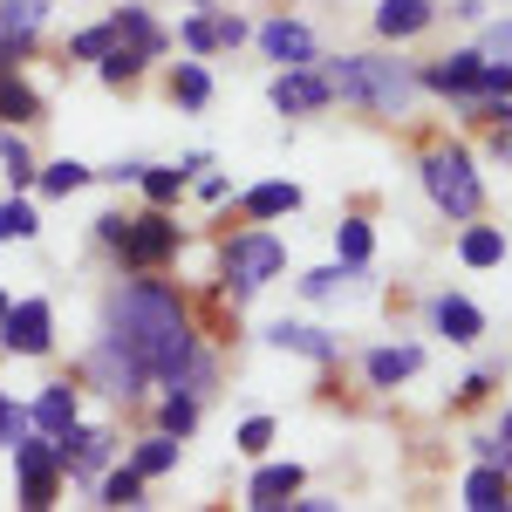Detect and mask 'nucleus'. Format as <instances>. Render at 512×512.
<instances>
[{
    "instance_id": "obj_1",
    "label": "nucleus",
    "mask_w": 512,
    "mask_h": 512,
    "mask_svg": "<svg viewBox=\"0 0 512 512\" xmlns=\"http://www.w3.org/2000/svg\"><path fill=\"white\" fill-rule=\"evenodd\" d=\"M103 335L144 369V383H171V369L198 349L192 315H185L178 287H164V280H123L117 294H110Z\"/></svg>"
},
{
    "instance_id": "obj_2",
    "label": "nucleus",
    "mask_w": 512,
    "mask_h": 512,
    "mask_svg": "<svg viewBox=\"0 0 512 512\" xmlns=\"http://www.w3.org/2000/svg\"><path fill=\"white\" fill-rule=\"evenodd\" d=\"M321 82H328V96H342V103H362V110H376V117H403L410 103H417V76L403 69V62H383V55H335V62H315Z\"/></svg>"
},
{
    "instance_id": "obj_3",
    "label": "nucleus",
    "mask_w": 512,
    "mask_h": 512,
    "mask_svg": "<svg viewBox=\"0 0 512 512\" xmlns=\"http://www.w3.org/2000/svg\"><path fill=\"white\" fill-rule=\"evenodd\" d=\"M424 192H431V205L451 212V219H478V205H485V185H478L472 158H465L458 144L424 151Z\"/></svg>"
},
{
    "instance_id": "obj_4",
    "label": "nucleus",
    "mask_w": 512,
    "mask_h": 512,
    "mask_svg": "<svg viewBox=\"0 0 512 512\" xmlns=\"http://www.w3.org/2000/svg\"><path fill=\"white\" fill-rule=\"evenodd\" d=\"M280 267H287V253H280L274 233H239L233 246H226V260H219V287H226L233 301H246V294H260Z\"/></svg>"
},
{
    "instance_id": "obj_5",
    "label": "nucleus",
    "mask_w": 512,
    "mask_h": 512,
    "mask_svg": "<svg viewBox=\"0 0 512 512\" xmlns=\"http://www.w3.org/2000/svg\"><path fill=\"white\" fill-rule=\"evenodd\" d=\"M117 253H123V267H130V274H151V267H164V260L178 253V226L164 219V205H158V212H144V219H130V226H123Z\"/></svg>"
},
{
    "instance_id": "obj_6",
    "label": "nucleus",
    "mask_w": 512,
    "mask_h": 512,
    "mask_svg": "<svg viewBox=\"0 0 512 512\" xmlns=\"http://www.w3.org/2000/svg\"><path fill=\"white\" fill-rule=\"evenodd\" d=\"M7 451H14V465H21V506H55V485H62V465H55V444H48V431L41 437H14V444H7Z\"/></svg>"
},
{
    "instance_id": "obj_7",
    "label": "nucleus",
    "mask_w": 512,
    "mask_h": 512,
    "mask_svg": "<svg viewBox=\"0 0 512 512\" xmlns=\"http://www.w3.org/2000/svg\"><path fill=\"white\" fill-rule=\"evenodd\" d=\"M48 342H55V308H48V301H7V315H0V349L48 355Z\"/></svg>"
},
{
    "instance_id": "obj_8",
    "label": "nucleus",
    "mask_w": 512,
    "mask_h": 512,
    "mask_svg": "<svg viewBox=\"0 0 512 512\" xmlns=\"http://www.w3.org/2000/svg\"><path fill=\"white\" fill-rule=\"evenodd\" d=\"M48 444H55V465H62L69 478H96L103 465H110V444H117V437H110V431H82V424H69V431H55Z\"/></svg>"
},
{
    "instance_id": "obj_9",
    "label": "nucleus",
    "mask_w": 512,
    "mask_h": 512,
    "mask_svg": "<svg viewBox=\"0 0 512 512\" xmlns=\"http://www.w3.org/2000/svg\"><path fill=\"white\" fill-rule=\"evenodd\" d=\"M335 96H328V82H321L315 62H301V69H280L274 76V110L280 117H315V110H328Z\"/></svg>"
},
{
    "instance_id": "obj_10",
    "label": "nucleus",
    "mask_w": 512,
    "mask_h": 512,
    "mask_svg": "<svg viewBox=\"0 0 512 512\" xmlns=\"http://www.w3.org/2000/svg\"><path fill=\"white\" fill-rule=\"evenodd\" d=\"M89 383H96L103 396H117V403H130V396L144 390V369H137V362H130L110 335H103V342L89 349Z\"/></svg>"
},
{
    "instance_id": "obj_11",
    "label": "nucleus",
    "mask_w": 512,
    "mask_h": 512,
    "mask_svg": "<svg viewBox=\"0 0 512 512\" xmlns=\"http://www.w3.org/2000/svg\"><path fill=\"white\" fill-rule=\"evenodd\" d=\"M41 14H48V0H0V69H14L35 48Z\"/></svg>"
},
{
    "instance_id": "obj_12",
    "label": "nucleus",
    "mask_w": 512,
    "mask_h": 512,
    "mask_svg": "<svg viewBox=\"0 0 512 512\" xmlns=\"http://www.w3.org/2000/svg\"><path fill=\"white\" fill-rule=\"evenodd\" d=\"M478 62H485V55H478V48H465V55H444V62H431L417 82H424V89H437V96L472 103V96H478Z\"/></svg>"
},
{
    "instance_id": "obj_13",
    "label": "nucleus",
    "mask_w": 512,
    "mask_h": 512,
    "mask_svg": "<svg viewBox=\"0 0 512 512\" xmlns=\"http://www.w3.org/2000/svg\"><path fill=\"white\" fill-rule=\"evenodd\" d=\"M260 48H267V62H287V69L315 62V35H308L301 21H267V28H260Z\"/></svg>"
},
{
    "instance_id": "obj_14",
    "label": "nucleus",
    "mask_w": 512,
    "mask_h": 512,
    "mask_svg": "<svg viewBox=\"0 0 512 512\" xmlns=\"http://www.w3.org/2000/svg\"><path fill=\"white\" fill-rule=\"evenodd\" d=\"M431 21H437V7H431V0H383V7H376V35H390V41L424 35Z\"/></svg>"
},
{
    "instance_id": "obj_15",
    "label": "nucleus",
    "mask_w": 512,
    "mask_h": 512,
    "mask_svg": "<svg viewBox=\"0 0 512 512\" xmlns=\"http://www.w3.org/2000/svg\"><path fill=\"white\" fill-rule=\"evenodd\" d=\"M294 492H301V465H260V472H253V485H246V506H287V499H294Z\"/></svg>"
},
{
    "instance_id": "obj_16",
    "label": "nucleus",
    "mask_w": 512,
    "mask_h": 512,
    "mask_svg": "<svg viewBox=\"0 0 512 512\" xmlns=\"http://www.w3.org/2000/svg\"><path fill=\"white\" fill-rule=\"evenodd\" d=\"M274 349L308 355V362H335L342 342H335V335H321V328H301V321H274Z\"/></svg>"
},
{
    "instance_id": "obj_17",
    "label": "nucleus",
    "mask_w": 512,
    "mask_h": 512,
    "mask_svg": "<svg viewBox=\"0 0 512 512\" xmlns=\"http://www.w3.org/2000/svg\"><path fill=\"white\" fill-rule=\"evenodd\" d=\"M465 506H472V512L512 506V472H506V465H478V472L465 478Z\"/></svg>"
},
{
    "instance_id": "obj_18",
    "label": "nucleus",
    "mask_w": 512,
    "mask_h": 512,
    "mask_svg": "<svg viewBox=\"0 0 512 512\" xmlns=\"http://www.w3.org/2000/svg\"><path fill=\"white\" fill-rule=\"evenodd\" d=\"M431 321H437V335H451V342H478V335H485V315H478L465 294H444L431 308Z\"/></svg>"
},
{
    "instance_id": "obj_19",
    "label": "nucleus",
    "mask_w": 512,
    "mask_h": 512,
    "mask_svg": "<svg viewBox=\"0 0 512 512\" xmlns=\"http://www.w3.org/2000/svg\"><path fill=\"white\" fill-rule=\"evenodd\" d=\"M28 424H35V431H69V424H76V390H69V383H48V390L35 396V410H28Z\"/></svg>"
},
{
    "instance_id": "obj_20",
    "label": "nucleus",
    "mask_w": 512,
    "mask_h": 512,
    "mask_svg": "<svg viewBox=\"0 0 512 512\" xmlns=\"http://www.w3.org/2000/svg\"><path fill=\"white\" fill-rule=\"evenodd\" d=\"M417 369H424V349H410V342H403V349H376V355H369V383H376V390L410 383Z\"/></svg>"
},
{
    "instance_id": "obj_21",
    "label": "nucleus",
    "mask_w": 512,
    "mask_h": 512,
    "mask_svg": "<svg viewBox=\"0 0 512 512\" xmlns=\"http://www.w3.org/2000/svg\"><path fill=\"white\" fill-rule=\"evenodd\" d=\"M458 260H465V267H499V260H506V233H499V226H465Z\"/></svg>"
},
{
    "instance_id": "obj_22",
    "label": "nucleus",
    "mask_w": 512,
    "mask_h": 512,
    "mask_svg": "<svg viewBox=\"0 0 512 512\" xmlns=\"http://www.w3.org/2000/svg\"><path fill=\"white\" fill-rule=\"evenodd\" d=\"M335 253H342V267H349V274H362V267H369V253H376L369 219H342V226H335Z\"/></svg>"
},
{
    "instance_id": "obj_23",
    "label": "nucleus",
    "mask_w": 512,
    "mask_h": 512,
    "mask_svg": "<svg viewBox=\"0 0 512 512\" xmlns=\"http://www.w3.org/2000/svg\"><path fill=\"white\" fill-rule=\"evenodd\" d=\"M171 103H185V110H205V103H212L205 62H178V69H171Z\"/></svg>"
},
{
    "instance_id": "obj_24",
    "label": "nucleus",
    "mask_w": 512,
    "mask_h": 512,
    "mask_svg": "<svg viewBox=\"0 0 512 512\" xmlns=\"http://www.w3.org/2000/svg\"><path fill=\"white\" fill-rule=\"evenodd\" d=\"M239 205H246V219H280V212L301 205V185H253Z\"/></svg>"
},
{
    "instance_id": "obj_25",
    "label": "nucleus",
    "mask_w": 512,
    "mask_h": 512,
    "mask_svg": "<svg viewBox=\"0 0 512 512\" xmlns=\"http://www.w3.org/2000/svg\"><path fill=\"white\" fill-rule=\"evenodd\" d=\"M0 117H14V123H35L41 117V96L14 76V69H0Z\"/></svg>"
},
{
    "instance_id": "obj_26",
    "label": "nucleus",
    "mask_w": 512,
    "mask_h": 512,
    "mask_svg": "<svg viewBox=\"0 0 512 512\" xmlns=\"http://www.w3.org/2000/svg\"><path fill=\"white\" fill-rule=\"evenodd\" d=\"M89 178H96V171H89V164H76V158H55L48 171H35V185H41L48 198H69V192H82Z\"/></svg>"
},
{
    "instance_id": "obj_27",
    "label": "nucleus",
    "mask_w": 512,
    "mask_h": 512,
    "mask_svg": "<svg viewBox=\"0 0 512 512\" xmlns=\"http://www.w3.org/2000/svg\"><path fill=\"white\" fill-rule=\"evenodd\" d=\"M117 35L130 41V48H144L151 62H158V55H164V35H158V28H151V14H144V7H117Z\"/></svg>"
},
{
    "instance_id": "obj_28",
    "label": "nucleus",
    "mask_w": 512,
    "mask_h": 512,
    "mask_svg": "<svg viewBox=\"0 0 512 512\" xmlns=\"http://www.w3.org/2000/svg\"><path fill=\"white\" fill-rule=\"evenodd\" d=\"M144 62H151V55H144V48H130V41L117 35V48H110V55L96 62V69H103V82H110V89H123V82L144 76Z\"/></svg>"
},
{
    "instance_id": "obj_29",
    "label": "nucleus",
    "mask_w": 512,
    "mask_h": 512,
    "mask_svg": "<svg viewBox=\"0 0 512 512\" xmlns=\"http://www.w3.org/2000/svg\"><path fill=\"white\" fill-rule=\"evenodd\" d=\"M171 465H178V437H171V431H158V437L137 444V472H144V478H164Z\"/></svg>"
},
{
    "instance_id": "obj_30",
    "label": "nucleus",
    "mask_w": 512,
    "mask_h": 512,
    "mask_svg": "<svg viewBox=\"0 0 512 512\" xmlns=\"http://www.w3.org/2000/svg\"><path fill=\"white\" fill-rule=\"evenodd\" d=\"M137 185H144V198H151V205H171V198L192 185V171H185V164H171V171H137Z\"/></svg>"
},
{
    "instance_id": "obj_31",
    "label": "nucleus",
    "mask_w": 512,
    "mask_h": 512,
    "mask_svg": "<svg viewBox=\"0 0 512 512\" xmlns=\"http://www.w3.org/2000/svg\"><path fill=\"white\" fill-rule=\"evenodd\" d=\"M103 506H144V472H137V465L110 472L103 478Z\"/></svg>"
},
{
    "instance_id": "obj_32",
    "label": "nucleus",
    "mask_w": 512,
    "mask_h": 512,
    "mask_svg": "<svg viewBox=\"0 0 512 512\" xmlns=\"http://www.w3.org/2000/svg\"><path fill=\"white\" fill-rule=\"evenodd\" d=\"M158 417H164V431H171V437H192V431H198V396L171 390V396H164V410H158Z\"/></svg>"
},
{
    "instance_id": "obj_33",
    "label": "nucleus",
    "mask_w": 512,
    "mask_h": 512,
    "mask_svg": "<svg viewBox=\"0 0 512 512\" xmlns=\"http://www.w3.org/2000/svg\"><path fill=\"white\" fill-rule=\"evenodd\" d=\"M110 48H117V21H103V28H82V35L69 41V55H76V62H103Z\"/></svg>"
},
{
    "instance_id": "obj_34",
    "label": "nucleus",
    "mask_w": 512,
    "mask_h": 512,
    "mask_svg": "<svg viewBox=\"0 0 512 512\" xmlns=\"http://www.w3.org/2000/svg\"><path fill=\"white\" fill-rule=\"evenodd\" d=\"M0 164H7V185H35V158H28V144L7 137V130H0Z\"/></svg>"
},
{
    "instance_id": "obj_35",
    "label": "nucleus",
    "mask_w": 512,
    "mask_h": 512,
    "mask_svg": "<svg viewBox=\"0 0 512 512\" xmlns=\"http://www.w3.org/2000/svg\"><path fill=\"white\" fill-rule=\"evenodd\" d=\"M35 233H41L35 205H21V198H7V205H0V239H35Z\"/></svg>"
},
{
    "instance_id": "obj_36",
    "label": "nucleus",
    "mask_w": 512,
    "mask_h": 512,
    "mask_svg": "<svg viewBox=\"0 0 512 512\" xmlns=\"http://www.w3.org/2000/svg\"><path fill=\"white\" fill-rule=\"evenodd\" d=\"M178 35H185V48H192V55H212V48H219V28H212V14H192Z\"/></svg>"
},
{
    "instance_id": "obj_37",
    "label": "nucleus",
    "mask_w": 512,
    "mask_h": 512,
    "mask_svg": "<svg viewBox=\"0 0 512 512\" xmlns=\"http://www.w3.org/2000/svg\"><path fill=\"white\" fill-rule=\"evenodd\" d=\"M267 444H274V417H246V424H239V451H246V458H260Z\"/></svg>"
},
{
    "instance_id": "obj_38",
    "label": "nucleus",
    "mask_w": 512,
    "mask_h": 512,
    "mask_svg": "<svg viewBox=\"0 0 512 512\" xmlns=\"http://www.w3.org/2000/svg\"><path fill=\"white\" fill-rule=\"evenodd\" d=\"M342 280H349V267H321V274L301 280V294H308V301H328V294H342Z\"/></svg>"
},
{
    "instance_id": "obj_39",
    "label": "nucleus",
    "mask_w": 512,
    "mask_h": 512,
    "mask_svg": "<svg viewBox=\"0 0 512 512\" xmlns=\"http://www.w3.org/2000/svg\"><path fill=\"white\" fill-rule=\"evenodd\" d=\"M21 431H28V410H21L14 396H0V444H14Z\"/></svg>"
},
{
    "instance_id": "obj_40",
    "label": "nucleus",
    "mask_w": 512,
    "mask_h": 512,
    "mask_svg": "<svg viewBox=\"0 0 512 512\" xmlns=\"http://www.w3.org/2000/svg\"><path fill=\"white\" fill-rule=\"evenodd\" d=\"M472 451H478V465H506V472H512V444H506L499 431H492V437H478Z\"/></svg>"
},
{
    "instance_id": "obj_41",
    "label": "nucleus",
    "mask_w": 512,
    "mask_h": 512,
    "mask_svg": "<svg viewBox=\"0 0 512 512\" xmlns=\"http://www.w3.org/2000/svg\"><path fill=\"white\" fill-rule=\"evenodd\" d=\"M212 28H219V48H239V41L253 35V28H246L239 14H212Z\"/></svg>"
},
{
    "instance_id": "obj_42",
    "label": "nucleus",
    "mask_w": 512,
    "mask_h": 512,
    "mask_svg": "<svg viewBox=\"0 0 512 512\" xmlns=\"http://www.w3.org/2000/svg\"><path fill=\"white\" fill-rule=\"evenodd\" d=\"M478 55H499V62H512V21L485 28V48H478Z\"/></svg>"
},
{
    "instance_id": "obj_43",
    "label": "nucleus",
    "mask_w": 512,
    "mask_h": 512,
    "mask_svg": "<svg viewBox=\"0 0 512 512\" xmlns=\"http://www.w3.org/2000/svg\"><path fill=\"white\" fill-rule=\"evenodd\" d=\"M123 226H130L123 212H103V219H96V239H103V246H117V239H123Z\"/></svg>"
},
{
    "instance_id": "obj_44",
    "label": "nucleus",
    "mask_w": 512,
    "mask_h": 512,
    "mask_svg": "<svg viewBox=\"0 0 512 512\" xmlns=\"http://www.w3.org/2000/svg\"><path fill=\"white\" fill-rule=\"evenodd\" d=\"M485 390H492V369H478V376H465V383H458V403H478Z\"/></svg>"
},
{
    "instance_id": "obj_45",
    "label": "nucleus",
    "mask_w": 512,
    "mask_h": 512,
    "mask_svg": "<svg viewBox=\"0 0 512 512\" xmlns=\"http://www.w3.org/2000/svg\"><path fill=\"white\" fill-rule=\"evenodd\" d=\"M492 151L512 164V123H492Z\"/></svg>"
},
{
    "instance_id": "obj_46",
    "label": "nucleus",
    "mask_w": 512,
    "mask_h": 512,
    "mask_svg": "<svg viewBox=\"0 0 512 512\" xmlns=\"http://www.w3.org/2000/svg\"><path fill=\"white\" fill-rule=\"evenodd\" d=\"M499 437H506V444H512V410H506V417H499Z\"/></svg>"
},
{
    "instance_id": "obj_47",
    "label": "nucleus",
    "mask_w": 512,
    "mask_h": 512,
    "mask_svg": "<svg viewBox=\"0 0 512 512\" xmlns=\"http://www.w3.org/2000/svg\"><path fill=\"white\" fill-rule=\"evenodd\" d=\"M0 315H7V294H0Z\"/></svg>"
},
{
    "instance_id": "obj_48",
    "label": "nucleus",
    "mask_w": 512,
    "mask_h": 512,
    "mask_svg": "<svg viewBox=\"0 0 512 512\" xmlns=\"http://www.w3.org/2000/svg\"><path fill=\"white\" fill-rule=\"evenodd\" d=\"M192 7H205V0H192Z\"/></svg>"
}]
</instances>
